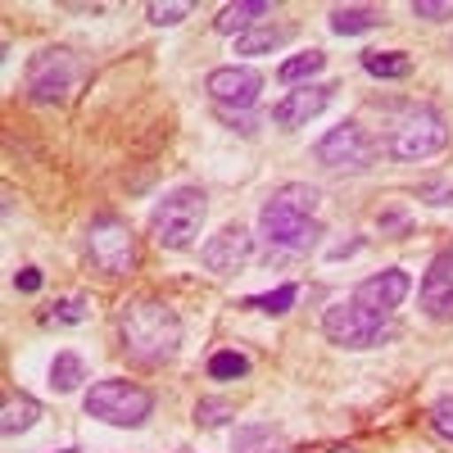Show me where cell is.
I'll use <instances>...</instances> for the list:
<instances>
[{"mask_svg": "<svg viewBox=\"0 0 453 453\" xmlns=\"http://www.w3.org/2000/svg\"><path fill=\"white\" fill-rule=\"evenodd\" d=\"M318 186L309 181H286L268 196L258 213V236L268 241L273 250H286V254H304L318 245L322 226L313 222V209H318Z\"/></svg>", "mask_w": 453, "mask_h": 453, "instance_id": "1", "label": "cell"}, {"mask_svg": "<svg viewBox=\"0 0 453 453\" xmlns=\"http://www.w3.org/2000/svg\"><path fill=\"white\" fill-rule=\"evenodd\" d=\"M119 335H123V349L136 363L159 367V363L177 358V349H181V318L164 299H132L119 318Z\"/></svg>", "mask_w": 453, "mask_h": 453, "instance_id": "2", "label": "cell"}, {"mask_svg": "<svg viewBox=\"0 0 453 453\" xmlns=\"http://www.w3.org/2000/svg\"><path fill=\"white\" fill-rule=\"evenodd\" d=\"M204 218H209V196L200 186H177V191H168L155 204V213H150V236L164 250H191Z\"/></svg>", "mask_w": 453, "mask_h": 453, "instance_id": "3", "label": "cell"}, {"mask_svg": "<svg viewBox=\"0 0 453 453\" xmlns=\"http://www.w3.org/2000/svg\"><path fill=\"white\" fill-rule=\"evenodd\" d=\"M87 412L104 426H141L150 412H155V395L136 381H96L87 390Z\"/></svg>", "mask_w": 453, "mask_h": 453, "instance_id": "4", "label": "cell"}, {"mask_svg": "<svg viewBox=\"0 0 453 453\" xmlns=\"http://www.w3.org/2000/svg\"><path fill=\"white\" fill-rule=\"evenodd\" d=\"M444 145H449V123H444V113L431 109V104L408 109L403 119L395 123V132H390V155L399 164L431 159V155H440Z\"/></svg>", "mask_w": 453, "mask_h": 453, "instance_id": "5", "label": "cell"}, {"mask_svg": "<svg viewBox=\"0 0 453 453\" xmlns=\"http://www.w3.org/2000/svg\"><path fill=\"white\" fill-rule=\"evenodd\" d=\"M87 258L104 277H127L136 268V236L119 213H100L87 226Z\"/></svg>", "mask_w": 453, "mask_h": 453, "instance_id": "6", "label": "cell"}, {"mask_svg": "<svg viewBox=\"0 0 453 453\" xmlns=\"http://www.w3.org/2000/svg\"><path fill=\"white\" fill-rule=\"evenodd\" d=\"M386 322L390 318L367 313L363 304H354V299H340V304H331L322 313V331H326L331 345H340V349H372V345H381V340L390 335Z\"/></svg>", "mask_w": 453, "mask_h": 453, "instance_id": "7", "label": "cell"}, {"mask_svg": "<svg viewBox=\"0 0 453 453\" xmlns=\"http://www.w3.org/2000/svg\"><path fill=\"white\" fill-rule=\"evenodd\" d=\"M78 73H82L78 55L64 50V46H50V50H42L27 64V96L42 100V104H55V100H64L73 91Z\"/></svg>", "mask_w": 453, "mask_h": 453, "instance_id": "8", "label": "cell"}, {"mask_svg": "<svg viewBox=\"0 0 453 453\" xmlns=\"http://www.w3.org/2000/svg\"><path fill=\"white\" fill-rule=\"evenodd\" d=\"M372 155H376V145H372V136L358 123H340V127H331L318 141V164L322 168H335V173H345V168L358 173V168L372 164Z\"/></svg>", "mask_w": 453, "mask_h": 453, "instance_id": "9", "label": "cell"}, {"mask_svg": "<svg viewBox=\"0 0 453 453\" xmlns=\"http://www.w3.org/2000/svg\"><path fill=\"white\" fill-rule=\"evenodd\" d=\"M204 91L213 96V104L222 113L232 109H250L263 91V73L258 68H245V64H226V68H213L204 78Z\"/></svg>", "mask_w": 453, "mask_h": 453, "instance_id": "10", "label": "cell"}, {"mask_svg": "<svg viewBox=\"0 0 453 453\" xmlns=\"http://www.w3.org/2000/svg\"><path fill=\"white\" fill-rule=\"evenodd\" d=\"M408 290H412V277H408L403 268H386V273L363 277L349 299H354V304H363L367 313H376V318H390L403 299H408Z\"/></svg>", "mask_w": 453, "mask_h": 453, "instance_id": "11", "label": "cell"}, {"mask_svg": "<svg viewBox=\"0 0 453 453\" xmlns=\"http://www.w3.org/2000/svg\"><path fill=\"white\" fill-rule=\"evenodd\" d=\"M200 258H204V268H209V273H218V277L241 273L245 263L254 258V236H250V226H241V222L222 226V232L200 250Z\"/></svg>", "mask_w": 453, "mask_h": 453, "instance_id": "12", "label": "cell"}, {"mask_svg": "<svg viewBox=\"0 0 453 453\" xmlns=\"http://www.w3.org/2000/svg\"><path fill=\"white\" fill-rule=\"evenodd\" d=\"M422 313L431 322H453V250L431 258L422 277Z\"/></svg>", "mask_w": 453, "mask_h": 453, "instance_id": "13", "label": "cell"}, {"mask_svg": "<svg viewBox=\"0 0 453 453\" xmlns=\"http://www.w3.org/2000/svg\"><path fill=\"white\" fill-rule=\"evenodd\" d=\"M326 104H331V87H299V91H290V96H281L273 104V123L286 127V132L309 127Z\"/></svg>", "mask_w": 453, "mask_h": 453, "instance_id": "14", "label": "cell"}, {"mask_svg": "<svg viewBox=\"0 0 453 453\" xmlns=\"http://www.w3.org/2000/svg\"><path fill=\"white\" fill-rule=\"evenodd\" d=\"M263 19H273L268 0H241V5H226V10L213 19V27H218L222 36H245V32L258 27Z\"/></svg>", "mask_w": 453, "mask_h": 453, "instance_id": "15", "label": "cell"}, {"mask_svg": "<svg viewBox=\"0 0 453 453\" xmlns=\"http://www.w3.org/2000/svg\"><path fill=\"white\" fill-rule=\"evenodd\" d=\"M376 27H386L381 5H335L331 10V32L335 36H358V32H376Z\"/></svg>", "mask_w": 453, "mask_h": 453, "instance_id": "16", "label": "cell"}, {"mask_svg": "<svg viewBox=\"0 0 453 453\" xmlns=\"http://www.w3.org/2000/svg\"><path fill=\"white\" fill-rule=\"evenodd\" d=\"M87 358L82 354H73V349H64V354H55V363H50V386L59 390V395H73L82 381H87Z\"/></svg>", "mask_w": 453, "mask_h": 453, "instance_id": "17", "label": "cell"}, {"mask_svg": "<svg viewBox=\"0 0 453 453\" xmlns=\"http://www.w3.org/2000/svg\"><path fill=\"white\" fill-rule=\"evenodd\" d=\"M290 42V27H273V23H258L245 36H236V55H268L277 46Z\"/></svg>", "mask_w": 453, "mask_h": 453, "instance_id": "18", "label": "cell"}, {"mask_svg": "<svg viewBox=\"0 0 453 453\" xmlns=\"http://www.w3.org/2000/svg\"><path fill=\"white\" fill-rule=\"evenodd\" d=\"M36 418H42V403L27 399V395H10L5 412H0V431H5V435H23Z\"/></svg>", "mask_w": 453, "mask_h": 453, "instance_id": "19", "label": "cell"}, {"mask_svg": "<svg viewBox=\"0 0 453 453\" xmlns=\"http://www.w3.org/2000/svg\"><path fill=\"white\" fill-rule=\"evenodd\" d=\"M363 68L372 73V78H408L412 59L403 50H363Z\"/></svg>", "mask_w": 453, "mask_h": 453, "instance_id": "20", "label": "cell"}, {"mask_svg": "<svg viewBox=\"0 0 453 453\" xmlns=\"http://www.w3.org/2000/svg\"><path fill=\"white\" fill-rule=\"evenodd\" d=\"M322 68H326V55H322V50H304V55L286 59V64L277 68V78H281L286 87H295V82H309V78H318Z\"/></svg>", "mask_w": 453, "mask_h": 453, "instance_id": "21", "label": "cell"}, {"mask_svg": "<svg viewBox=\"0 0 453 453\" xmlns=\"http://www.w3.org/2000/svg\"><path fill=\"white\" fill-rule=\"evenodd\" d=\"M209 376L213 381H241V376H250V358L236 354V349H218L209 358Z\"/></svg>", "mask_w": 453, "mask_h": 453, "instance_id": "22", "label": "cell"}, {"mask_svg": "<svg viewBox=\"0 0 453 453\" xmlns=\"http://www.w3.org/2000/svg\"><path fill=\"white\" fill-rule=\"evenodd\" d=\"M295 299H299V286L286 281V286H277L273 295H250V299H245V309H254V313H286Z\"/></svg>", "mask_w": 453, "mask_h": 453, "instance_id": "23", "label": "cell"}, {"mask_svg": "<svg viewBox=\"0 0 453 453\" xmlns=\"http://www.w3.org/2000/svg\"><path fill=\"white\" fill-rule=\"evenodd\" d=\"M281 449V435L273 426H250L236 435V453H277Z\"/></svg>", "mask_w": 453, "mask_h": 453, "instance_id": "24", "label": "cell"}, {"mask_svg": "<svg viewBox=\"0 0 453 453\" xmlns=\"http://www.w3.org/2000/svg\"><path fill=\"white\" fill-rule=\"evenodd\" d=\"M87 318H91V299H87V295H68V299H59L55 313H50V322H59V326L87 322Z\"/></svg>", "mask_w": 453, "mask_h": 453, "instance_id": "25", "label": "cell"}, {"mask_svg": "<svg viewBox=\"0 0 453 453\" xmlns=\"http://www.w3.org/2000/svg\"><path fill=\"white\" fill-rule=\"evenodd\" d=\"M186 14H191V5H186V0H155V5H145V19L159 23V27H173V23H181Z\"/></svg>", "mask_w": 453, "mask_h": 453, "instance_id": "26", "label": "cell"}, {"mask_svg": "<svg viewBox=\"0 0 453 453\" xmlns=\"http://www.w3.org/2000/svg\"><path fill=\"white\" fill-rule=\"evenodd\" d=\"M431 431L453 444V395H444V399L431 403Z\"/></svg>", "mask_w": 453, "mask_h": 453, "instance_id": "27", "label": "cell"}, {"mask_svg": "<svg viewBox=\"0 0 453 453\" xmlns=\"http://www.w3.org/2000/svg\"><path fill=\"white\" fill-rule=\"evenodd\" d=\"M412 14L431 19V23H444V19H453V0H412Z\"/></svg>", "mask_w": 453, "mask_h": 453, "instance_id": "28", "label": "cell"}, {"mask_svg": "<svg viewBox=\"0 0 453 453\" xmlns=\"http://www.w3.org/2000/svg\"><path fill=\"white\" fill-rule=\"evenodd\" d=\"M232 418V403H222V399H204L200 408H196V422L200 426H218V422H226Z\"/></svg>", "mask_w": 453, "mask_h": 453, "instance_id": "29", "label": "cell"}, {"mask_svg": "<svg viewBox=\"0 0 453 453\" xmlns=\"http://www.w3.org/2000/svg\"><path fill=\"white\" fill-rule=\"evenodd\" d=\"M14 290H19V295H36V290H42V268H23V273L14 277Z\"/></svg>", "mask_w": 453, "mask_h": 453, "instance_id": "30", "label": "cell"}, {"mask_svg": "<svg viewBox=\"0 0 453 453\" xmlns=\"http://www.w3.org/2000/svg\"><path fill=\"white\" fill-rule=\"evenodd\" d=\"M422 200L426 204H453V191L449 186H422Z\"/></svg>", "mask_w": 453, "mask_h": 453, "instance_id": "31", "label": "cell"}, {"mask_svg": "<svg viewBox=\"0 0 453 453\" xmlns=\"http://www.w3.org/2000/svg\"><path fill=\"white\" fill-rule=\"evenodd\" d=\"M326 453H354V449H326Z\"/></svg>", "mask_w": 453, "mask_h": 453, "instance_id": "32", "label": "cell"}]
</instances>
